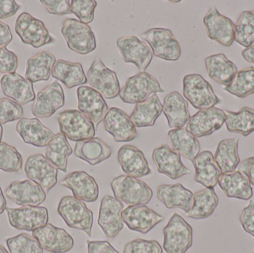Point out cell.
Listing matches in <instances>:
<instances>
[{"label": "cell", "instance_id": "6da1fadb", "mask_svg": "<svg viewBox=\"0 0 254 253\" xmlns=\"http://www.w3.org/2000/svg\"><path fill=\"white\" fill-rule=\"evenodd\" d=\"M115 198L129 206L146 205L152 200V189L141 180L128 175L116 177L111 182Z\"/></svg>", "mask_w": 254, "mask_h": 253}, {"label": "cell", "instance_id": "7a4b0ae2", "mask_svg": "<svg viewBox=\"0 0 254 253\" xmlns=\"http://www.w3.org/2000/svg\"><path fill=\"white\" fill-rule=\"evenodd\" d=\"M58 212L68 227L81 230L92 237L93 212L86 203L74 196H65L60 202Z\"/></svg>", "mask_w": 254, "mask_h": 253}, {"label": "cell", "instance_id": "3957f363", "mask_svg": "<svg viewBox=\"0 0 254 253\" xmlns=\"http://www.w3.org/2000/svg\"><path fill=\"white\" fill-rule=\"evenodd\" d=\"M61 33L68 49L75 53L86 55L96 49V38L93 31L89 25L78 19H65Z\"/></svg>", "mask_w": 254, "mask_h": 253}, {"label": "cell", "instance_id": "277c9868", "mask_svg": "<svg viewBox=\"0 0 254 253\" xmlns=\"http://www.w3.org/2000/svg\"><path fill=\"white\" fill-rule=\"evenodd\" d=\"M183 94L191 105L198 110L213 108L221 102L210 83L198 74L185 76Z\"/></svg>", "mask_w": 254, "mask_h": 253}, {"label": "cell", "instance_id": "5b68a950", "mask_svg": "<svg viewBox=\"0 0 254 253\" xmlns=\"http://www.w3.org/2000/svg\"><path fill=\"white\" fill-rule=\"evenodd\" d=\"M58 120L61 133L70 141L78 142L95 138V125L79 110H65L58 114Z\"/></svg>", "mask_w": 254, "mask_h": 253}, {"label": "cell", "instance_id": "8992f818", "mask_svg": "<svg viewBox=\"0 0 254 253\" xmlns=\"http://www.w3.org/2000/svg\"><path fill=\"white\" fill-rule=\"evenodd\" d=\"M163 92L164 90L158 80L144 71L128 77L119 96L124 102L137 104L146 101L152 94Z\"/></svg>", "mask_w": 254, "mask_h": 253}, {"label": "cell", "instance_id": "52a82bcc", "mask_svg": "<svg viewBox=\"0 0 254 253\" xmlns=\"http://www.w3.org/2000/svg\"><path fill=\"white\" fill-rule=\"evenodd\" d=\"M164 236L163 248L167 253H186L192 247V227L178 213L164 227Z\"/></svg>", "mask_w": 254, "mask_h": 253}, {"label": "cell", "instance_id": "ba28073f", "mask_svg": "<svg viewBox=\"0 0 254 253\" xmlns=\"http://www.w3.org/2000/svg\"><path fill=\"white\" fill-rule=\"evenodd\" d=\"M149 44L152 53L160 59L177 61L182 55V49L177 39L168 28H153L142 34Z\"/></svg>", "mask_w": 254, "mask_h": 253}, {"label": "cell", "instance_id": "9c48e42d", "mask_svg": "<svg viewBox=\"0 0 254 253\" xmlns=\"http://www.w3.org/2000/svg\"><path fill=\"white\" fill-rule=\"evenodd\" d=\"M14 28L21 41L34 49H39L55 42V39L50 35L43 22L27 12L18 16Z\"/></svg>", "mask_w": 254, "mask_h": 253}, {"label": "cell", "instance_id": "30bf717a", "mask_svg": "<svg viewBox=\"0 0 254 253\" xmlns=\"http://www.w3.org/2000/svg\"><path fill=\"white\" fill-rule=\"evenodd\" d=\"M87 82L92 89L101 94L105 99L117 98L121 92L120 83L116 71L107 68L105 64L97 59L88 70Z\"/></svg>", "mask_w": 254, "mask_h": 253}, {"label": "cell", "instance_id": "8fae6325", "mask_svg": "<svg viewBox=\"0 0 254 253\" xmlns=\"http://www.w3.org/2000/svg\"><path fill=\"white\" fill-rule=\"evenodd\" d=\"M203 23L207 37L222 46L230 47L235 41V24L230 18L219 13L213 6L203 18Z\"/></svg>", "mask_w": 254, "mask_h": 253}, {"label": "cell", "instance_id": "7c38bea8", "mask_svg": "<svg viewBox=\"0 0 254 253\" xmlns=\"http://www.w3.org/2000/svg\"><path fill=\"white\" fill-rule=\"evenodd\" d=\"M24 170L28 179L40 186L45 193L50 191L58 184V169L43 154L28 157Z\"/></svg>", "mask_w": 254, "mask_h": 253}, {"label": "cell", "instance_id": "4fadbf2b", "mask_svg": "<svg viewBox=\"0 0 254 253\" xmlns=\"http://www.w3.org/2000/svg\"><path fill=\"white\" fill-rule=\"evenodd\" d=\"M5 211L9 224L16 230L33 232L46 225L49 221V212L44 206L6 207Z\"/></svg>", "mask_w": 254, "mask_h": 253}, {"label": "cell", "instance_id": "5bb4252c", "mask_svg": "<svg viewBox=\"0 0 254 253\" xmlns=\"http://www.w3.org/2000/svg\"><path fill=\"white\" fill-rule=\"evenodd\" d=\"M117 47L124 62L134 64L140 72L146 71L153 58L151 48L136 36L119 38Z\"/></svg>", "mask_w": 254, "mask_h": 253}, {"label": "cell", "instance_id": "9a60e30c", "mask_svg": "<svg viewBox=\"0 0 254 253\" xmlns=\"http://www.w3.org/2000/svg\"><path fill=\"white\" fill-rule=\"evenodd\" d=\"M124 204L113 196H106L101 200L98 224L109 239H115L124 229Z\"/></svg>", "mask_w": 254, "mask_h": 253}, {"label": "cell", "instance_id": "2e32d148", "mask_svg": "<svg viewBox=\"0 0 254 253\" xmlns=\"http://www.w3.org/2000/svg\"><path fill=\"white\" fill-rule=\"evenodd\" d=\"M226 118L225 111L216 107L199 110L190 117L186 129L196 138L210 136L222 127Z\"/></svg>", "mask_w": 254, "mask_h": 253}, {"label": "cell", "instance_id": "e0dca14e", "mask_svg": "<svg viewBox=\"0 0 254 253\" xmlns=\"http://www.w3.org/2000/svg\"><path fill=\"white\" fill-rule=\"evenodd\" d=\"M152 157L158 172L170 179L177 180L191 173L182 162L180 154L167 144L154 149Z\"/></svg>", "mask_w": 254, "mask_h": 253}, {"label": "cell", "instance_id": "ac0fdd59", "mask_svg": "<svg viewBox=\"0 0 254 253\" xmlns=\"http://www.w3.org/2000/svg\"><path fill=\"white\" fill-rule=\"evenodd\" d=\"M65 104L64 89L58 81L45 87L37 92L31 112L38 118L52 117Z\"/></svg>", "mask_w": 254, "mask_h": 253}, {"label": "cell", "instance_id": "d6986e66", "mask_svg": "<svg viewBox=\"0 0 254 253\" xmlns=\"http://www.w3.org/2000/svg\"><path fill=\"white\" fill-rule=\"evenodd\" d=\"M32 236L38 241L43 250L52 253L68 252L74 247L71 235L64 229L47 224L32 232Z\"/></svg>", "mask_w": 254, "mask_h": 253}, {"label": "cell", "instance_id": "ffe728a7", "mask_svg": "<svg viewBox=\"0 0 254 253\" xmlns=\"http://www.w3.org/2000/svg\"><path fill=\"white\" fill-rule=\"evenodd\" d=\"M77 96L79 111L86 114L98 127L109 110L105 100L101 94L87 86L77 88Z\"/></svg>", "mask_w": 254, "mask_h": 253}, {"label": "cell", "instance_id": "44dd1931", "mask_svg": "<svg viewBox=\"0 0 254 253\" xmlns=\"http://www.w3.org/2000/svg\"><path fill=\"white\" fill-rule=\"evenodd\" d=\"M122 216L124 222L129 230L142 234L149 233L164 220L162 215L157 213L146 205L127 206L124 209Z\"/></svg>", "mask_w": 254, "mask_h": 253}, {"label": "cell", "instance_id": "7402d4cb", "mask_svg": "<svg viewBox=\"0 0 254 253\" xmlns=\"http://www.w3.org/2000/svg\"><path fill=\"white\" fill-rule=\"evenodd\" d=\"M103 121L105 130L113 135L116 142H129L137 137L135 126L129 116L121 108H110Z\"/></svg>", "mask_w": 254, "mask_h": 253}, {"label": "cell", "instance_id": "603a6c76", "mask_svg": "<svg viewBox=\"0 0 254 253\" xmlns=\"http://www.w3.org/2000/svg\"><path fill=\"white\" fill-rule=\"evenodd\" d=\"M61 185L72 191L74 198L81 202L92 203L98 200L99 187L93 177L84 171H74L61 181Z\"/></svg>", "mask_w": 254, "mask_h": 253}, {"label": "cell", "instance_id": "cb8c5ba5", "mask_svg": "<svg viewBox=\"0 0 254 253\" xmlns=\"http://www.w3.org/2000/svg\"><path fill=\"white\" fill-rule=\"evenodd\" d=\"M5 195L19 206H39L46 201L44 190L31 180L13 181L9 184Z\"/></svg>", "mask_w": 254, "mask_h": 253}, {"label": "cell", "instance_id": "d4e9b609", "mask_svg": "<svg viewBox=\"0 0 254 253\" xmlns=\"http://www.w3.org/2000/svg\"><path fill=\"white\" fill-rule=\"evenodd\" d=\"M3 94L19 105H26L35 100L33 83L17 73L6 74L0 80Z\"/></svg>", "mask_w": 254, "mask_h": 253}, {"label": "cell", "instance_id": "484cf974", "mask_svg": "<svg viewBox=\"0 0 254 253\" xmlns=\"http://www.w3.org/2000/svg\"><path fill=\"white\" fill-rule=\"evenodd\" d=\"M118 160L127 175L143 178L152 173L147 160L141 150L132 145H125L119 149Z\"/></svg>", "mask_w": 254, "mask_h": 253}, {"label": "cell", "instance_id": "4316f807", "mask_svg": "<svg viewBox=\"0 0 254 253\" xmlns=\"http://www.w3.org/2000/svg\"><path fill=\"white\" fill-rule=\"evenodd\" d=\"M157 198L167 209L188 212L193 203V194L182 184H164L157 189Z\"/></svg>", "mask_w": 254, "mask_h": 253}, {"label": "cell", "instance_id": "83f0119b", "mask_svg": "<svg viewBox=\"0 0 254 253\" xmlns=\"http://www.w3.org/2000/svg\"><path fill=\"white\" fill-rule=\"evenodd\" d=\"M16 130L24 142L37 147H47L55 135L37 118L22 117L16 123Z\"/></svg>", "mask_w": 254, "mask_h": 253}, {"label": "cell", "instance_id": "f1b7e54d", "mask_svg": "<svg viewBox=\"0 0 254 253\" xmlns=\"http://www.w3.org/2000/svg\"><path fill=\"white\" fill-rule=\"evenodd\" d=\"M163 113L171 129L184 128L190 118L188 102L178 92L169 94L164 99Z\"/></svg>", "mask_w": 254, "mask_h": 253}, {"label": "cell", "instance_id": "f546056e", "mask_svg": "<svg viewBox=\"0 0 254 253\" xmlns=\"http://www.w3.org/2000/svg\"><path fill=\"white\" fill-rule=\"evenodd\" d=\"M195 169V181L206 188H215L222 172L214 160L213 153L201 152L192 161Z\"/></svg>", "mask_w": 254, "mask_h": 253}, {"label": "cell", "instance_id": "4dcf8cb0", "mask_svg": "<svg viewBox=\"0 0 254 253\" xmlns=\"http://www.w3.org/2000/svg\"><path fill=\"white\" fill-rule=\"evenodd\" d=\"M204 62L209 77L222 86H229L238 72L236 64L224 53L210 55Z\"/></svg>", "mask_w": 254, "mask_h": 253}, {"label": "cell", "instance_id": "1f68e13d", "mask_svg": "<svg viewBox=\"0 0 254 253\" xmlns=\"http://www.w3.org/2000/svg\"><path fill=\"white\" fill-rule=\"evenodd\" d=\"M74 153L76 157L95 166L111 157L112 149L101 138H94L76 143Z\"/></svg>", "mask_w": 254, "mask_h": 253}, {"label": "cell", "instance_id": "d6a6232c", "mask_svg": "<svg viewBox=\"0 0 254 253\" xmlns=\"http://www.w3.org/2000/svg\"><path fill=\"white\" fill-rule=\"evenodd\" d=\"M218 184L225 196L229 199L249 201L253 196V189L249 178L240 171L222 174Z\"/></svg>", "mask_w": 254, "mask_h": 253}, {"label": "cell", "instance_id": "836d02e7", "mask_svg": "<svg viewBox=\"0 0 254 253\" xmlns=\"http://www.w3.org/2000/svg\"><path fill=\"white\" fill-rule=\"evenodd\" d=\"M163 112V105L156 93L151 95L146 101L135 104L129 117L135 127L153 126Z\"/></svg>", "mask_w": 254, "mask_h": 253}, {"label": "cell", "instance_id": "e575fe53", "mask_svg": "<svg viewBox=\"0 0 254 253\" xmlns=\"http://www.w3.org/2000/svg\"><path fill=\"white\" fill-rule=\"evenodd\" d=\"M167 138L172 150L192 161L200 153L199 141L186 128L172 129L167 132Z\"/></svg>", "mask_w": 254, "mask_h": 253}, {"label": "cell", "instance_id": "d590c367", "mask_svg": "<svg viewBox=\"0 0 254 253\" xmlns=\"http://www.w3.org/2000/svg\"><path fill=\"white\" fill-rule=\"evenodd\" d=\"M240 138L222 140L218 144L215 152L214 160L222 174L235 172L240 163L239 155Z\"/></svg>", "mask_w": 254, "mask_h": 253}, {"label": "cell", "instance_id": "8d00e7d4", "mask_svg": "<svg viewBox=\"0 0 254 253\" xmlns=\"http://www.w3.org/2000/svg\"><path fill=\"white\" fill-rule=\"evenodd\" d=\"M56 58L50 52L43 51L27 60L25 79L31 83L47 81L50 78Z\"/></svg>", "mask_w": 254, "mask_h": 253}, {"label": "cell", "instance_id": "74e56055", "mask_svg": "<svg viewBox=\"0 0 254 253\" xmlns=\"http://www.w3.org/2000/svg\"><path fill=\"white\" fill-rule=\"evenodd\" d=\"M52 75L54 78L62 82L68 89L87 83V77L80 62L58 59L52 68Z\"/></svg>", "mask_w": 254, "mask_h": 253}, {"label": "cell", "instance_id": "f35d334b", "mask_svg": "<svg viewBox=\"0 0 254 253\" xmlns=\"http://www.w3.org/2000/svg\"><path fill=\"white\" fill-rule=\"evenodd\" d=\"M218 204L219 198L214 188H205L193 194L192 207L185 215L192 219H206L213 215Z\"/></svg>", "mask_w": 254, "mask_h": 253}, {"label": "cell", "instance_id": "ab89813d", "mask_svg": "<svg viewBox=\"0 0 254 253\" xmlns=\"http://www.w3.org/2000/svg\"><path fill=\"white\" fill-rule=\"evenodd\" d=\"M72 153L66 137L60 132L55 135L46 147V157L57 169L65 173L68 157Z\"/></svg>", "mask_w": 254, "mask_h": 253}, {"label": "cell", "instance_id": "60d3db41", "mask_svg": "<svg viewBox=\"0 0 254 253\" xmlns=\"http://www.w3.org/2000/svg\"><path fill=\"white\" fill-rule=\"evenodd\" d=\"M227 129L231 133H237L248 137L254 132V109L243 107L237 111L225 110Z\"/></svg>", "mask_w": 254, "mask_h": 253}, {"label": "cell", "instance_id": "b9f144b4", "mask_svg": "<svg viewBox=\"0 0 254 253\" xmlns=\"http://www.w3.org/2000/svg\"><path fill=\"white\" fill-rule=\"evenodd\" d=\"M231 95L244 99L254 94V67L240 70L229 86L223 89Z\"/></svg>", "mask_w": 254, "mask_h": 253}, {"label": "cell", "instance_id": "7bdbcfd3", "mask_svg": "<svg viewBox=\"0 0 254 253\" xmlns=\"http://www.w3.org/2000/svg\"><path fill=\"white\" fill-rule=\"evenodd\" d=\"M235 40L246 49L254 43V10H244L235 25Z\"/></svg>", "mask_w": 254, "mask_h": 253}, {"label": "cell", "instance_id": "ee69618b", "mask_svg": "<svg viewBox=\"0 0 254 253\" xmlns=\"http://www.w3.org/2000/svg\"><path fill=\"white\" fill-rule=\"evenodd\" d=\"M23 164L22 155L15 147L0 143V170L13 173L20 171Z\"/></svg>", "mask_w": 254, "mask_h": 253}, {"label": "cell", "instance_id": "f6af8a7d", "mask_svg": "<svg viewBox=\"0 0 254 253\" xmlns=\"http://www.w3.org/2000/svg\"><path fill=\"white\" fill-rule=\"evenodd\" d=\"M6 245L10 253H43L38 241L27 233L9 238Z\"/></svg>", "mask_w": 254, "mask_h": 253}, {"label": "cell", "instance_id": "bcb514c9", "mask_svg": "<svg viewBox=\"0 0 254 253\" xmlns=\"http://www.w3.org/2000/svg\"><path fill=\"white\" fill-rule=\"evenodd\" d=\"M97 1L95 0H71V11L86 24L93 22Z\"/></svg>", "mask_w": 254, "mask_h": 253}, {"label": "cell", "instance_id": "7dc6e473", "mask_svg": "<svg viewBox=\"0 0 254 253\" xmlns=\"http://www.w3.org/2000/svg\"><path fill=\"white\" fill-rule=\"evenodd\" d=\"M23 114L22 105L12 100L0 98V124L20 120Z\"/></svg>", "mask_w": 254, "mask_h": 253}, {"label": "cell", "instance_id": "c3c4849f", "mask_svg": "<svg viewBox=\"0 0 254 253\" xmlns=\"http://www.w3.org/2000/svg\"><path fill=\"white\" fill-rule=\"evenodd\" d=\"M124 253H163V248L157 241L137 239L127 244Z\"/></svg>", "mask_w": 254, "mask_h": 253}, {"label": "cell", "instance_id": "681fc988", "mask_svg": "<svg viewBox=\"0 0 254 253\" xmlns=\"http://www.w3.org/2000/svg\"><path fill=\"white\" fill-rule=\"evenodd\" d=\"M17 68L18 57L16 53L6 48H0V73L13 74Z\"/></svg>", "mask_w": 254, "mask_h": 253}, {"label": "cell", "instance_id": "f907efd6", "mask_svg": "<svg viewBox=\"0 0 254 253\" xmlns=\"http://www.w3.org/2000/svg\"><path fill=\"white\" fill-rule=\"evenodd\" d=\"M40 2L51 14L63 16L71 13L69 0H40Z\"/></svg>", "mask_w": 254, "mask_h": 253}, {"label": "cell", "instance_id": "816d5d0a", "mask_svg": "<svg viewBox=\"0 0 254 253\" xmlns=\"http://www.w3.org/2000/svg\"><path fill=\"white\" fill-rule=\"evenodd\" d=\"M240 223L245 231L254 238V202L250 201L249 204L243 209L240 217Z\"/></svg>", "mask_w": 254, "mask_h": 253}, {"label": "cell", "instance_id": "f5cc1de1", "mask_svg": "<svg viewBox=\"0 0 254 253\" xmlns=\"http://www.w3.org/2000/svg\"><path fill=\"white\" fill-rule=\"evenodd\" d=\"M19 8V4L13 0H0V19L14 16Z\"/></svg>", "mask_w": 254, "mask_h": 253}, {"label": "cell", "instance_id": "db71d44e", "mask_svg": "<svg viewBox=\"0 0 254 253\" xmlns=\"http://www.w3.org/2000/svg\"><path fill=\"white\" fill-rule=\"evenodd\" d=\"M89 253H119L107 241L88 242Z\"/></svg>", "mask_w": 254, "mask_h": 253}, {"label": "cell", "instance_id": "11a10c76", "mask_svg": "<svg viewBox=\"0 0 254 253\" xmlns=\"http://www.w3.org/2000/svg\"><path fill=\"white\" fill-rule=\"evenodd\" d=\"M237 168L238 171L249 178L251 184L254 186V156L242 161Z\"/></svg>", "mask_w": 254, "mask_h": 253}, {"label": "cell", "instance_id": "9f6ffc18", "mask_svg": "<svg viewBox=\"0 0 254 253\" xmlns=\"http://www.w3.org/2000/svg\"><path fill=\"white\" fill-rule=\"evenodd\" d=\"M13 40V34L9 25L0 22V48H5Z\"/></svg>", "mask_w": 254, "mask_h": 253}, {"label": "cell", "instance_id": "6f0895ef", "mask_svg": "<svg viewBox=\"0 0 254 253\" xmlns=\"http://www.w3.org/2000/svg\"><path fill=\"white\" fill-rule=\"evenodd\" d=\"M242 56L246 62L254 64V43L242 51Z\"/></svg>", "mask_w": 254, "mask_h": 253}, {"label": "cell", "instance_id": "680465c9", "mask_svg": "<svg viewBox=\"0 0 254 253\" xmlns=\"http://www.w3.org/2000/svg\"><path fill=\"white\" fill-rule=\"evenodd\" d=\"M7 202H6L5 198H4V194H3L2 190L0 187V215L4 212L7 207Z\"/></svg>", "mask_w": 254, "mask_h": 253}, {"label": "cell", "instance_id": "91938a15", "mask_svg": "<svg viewBox=\"0 0 254 253\" xmlns=\"http://www.w3.org/2000/svg\"><path fill=\"white\" fill-rule=\"evenodd\" d=\"M3 135V128L1 125L0 124V143L1 142V139H2Z\"/></svg>", "mask_w": 254, "mask_h": 253}, {"label": "cell", "instance_id": "94428289", "mask_svg": "<svg viewBox=\"0 0 254 253\" xmlns=\"http://www.w3.org/2000/svg\"><path fill=\"white\" fill-rule=\"evenodd\" d=\"M0 253H10L7 252V251H6L5 248H4V247L1 246V245H0Z\"/></svg>", "mask_w": 254, "mask_h": 253}]
</instances>
